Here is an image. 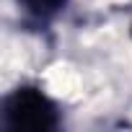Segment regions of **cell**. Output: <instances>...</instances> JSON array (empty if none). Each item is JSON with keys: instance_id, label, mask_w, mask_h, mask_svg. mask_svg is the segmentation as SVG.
<instances>
[{"instance_id": "obj_2", "label": "cell", "mask_w": 132, "mask_h": 132, "mask_svg": "<svg viewBox=\"0 0 132 132\" xmlns=\"http://www.w3.org/2000/svg\"><path fill=\"white\" fill-rule=\"evenodd\" d=\"M65 3H68V0H18V5H23L36 18H52V16H57L65 8Z\"/></svg>"}, {"instance_id": "obj_1", "label": "cell", "mask_w": 132, "mask_h": 132, "mask_svg": "<svg viewBox=\"0 0 132 132\" xmlns=\"http://www.w3.org/2000/svg\"><path fill=\"white\" fill-rule=\"evenodd\" d=\"M60 124L57 106L31 86H21L3 101V129H29L47 132Z\"/></svg>"}]
</instances>
